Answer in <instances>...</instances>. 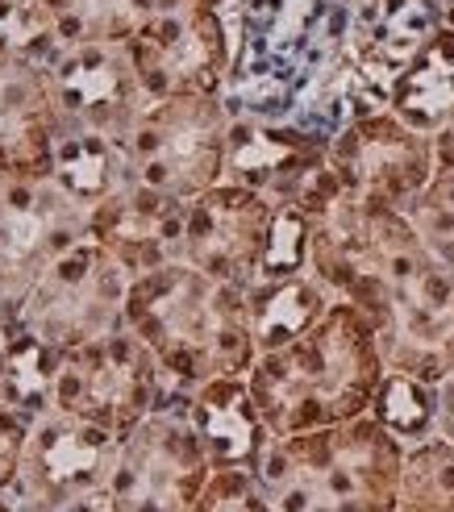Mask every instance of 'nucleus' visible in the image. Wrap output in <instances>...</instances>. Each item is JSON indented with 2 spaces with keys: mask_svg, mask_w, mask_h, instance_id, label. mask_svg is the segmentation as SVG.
Segmentation results:
<instances>
[{
  "mask_svg": "<svg viewBox=\"0 0 454 512\" xmlns=\"http://www.w3.org/2000/svg\"><path fill=\"white\" fill-rule=\"evenodd\" d=\"M125 325L155 354L175 392L225 375H250L259 358L246 288L213 279L184 259L130 279Z\"/></svg>",
  "mask_w": 454,
  "mask_h": 512,
  "instance_id": "nucleus-1",
  "label": "nucleus"
},
{
  "mask_svg": "<svg viewBox=\"0 0 454 512\" xmlns=\"http://www.w3.org/2000/svg\"><path fill=\"white\" fill-rule=\"evenodd\" d=\"M388 367L371 321L338 300L309 334L280 350H263L246 383L271 438H292L371 413Z\"/></svg>",
  "mask_w": 454,
  "mask_h": 512,
  "instance_id": "nucleus-2",
  "label": "nucleus"
},
{
  "mask_svg": "<svg viewBox=\"0 0 454 512\" xmlns=\"http://www.w3.org/2000/svg\"><path fill=\"white\" fill-rule=\"evenodd\" d=\"M405 442L371 413L271 438L255 475L275 512H396Z\"/></svg>",
  "mask_w": 454,
  "mask_h": 512,
  "instance_id": "nucleus-3",
  "label": "nucleus"
},
{
  "mask_svg": "<svg viewBox=\"0 0 454 512\" xmlns=\"http://www.w3.org/2000/svg\"><path fill=\"white\" fill-rule=\"evenodd\" d=\"M230 121L225 96H171L146 105L121 138L130 184L171 200H196L217 188L225 179Z\"/></svg>",
  "mask_w": 454,
  "mask_h": 512,
  "instance_id": "nucleus-4",
  "label": "nucleus"
},
{
  "mask_svg": "<svg viewBox=\"0 0 454 512\" xmlns=\"http://www.w3.org/2000/svg\"><path fill=\"white\" fill-rule=\"evenodd\" d=\"M209 475L205 442L188 421V392H167L155 413L121 438L105 504L109 512H192Z\"/></svg>",
  "mask_w": 454,
  "mask_h": 512,
  "instance_id": "nucleus-5",
  "label": "nucleus"
},
{
  "mask_svg": "<svg viewBox=\"0 0 454 512\" xmlns=\"http://www.w3.org/2000/svg\"><path fill=\"white\" fill-rule=\"evenodd\" d=\"M175 392L130 325L113 329V334L63 346L55 383H50V408L71 417H84L92 425H105L109 433L125 438L138 421H146L163 396ZM46 408V413H50Z\"/></svg>",
  "mask_w": 454,
  "mask_h": 512,
  "instance_id": "nucleus-6",
  "label": "nucleus"
},
{
  "mask_svg": "<svg viewBox=\"0 0 454 512\" xmlns=\"http://www.w3.org/2000/svg\"><path fill=\"white\" fill-rule=\"evenodd\" d=\"M130 271L92 234L50 259L25 300L21 334L55 346H84L125 325Z\"/></svg>",
  "mask_w": 454,
  "mask_h": 512,
  "instance_id": "nucleus-7",
  "label": "nucleus"
},
{
  "mask_svg": "<svg viewBox=\"0 0 454 512\" xmlns=\"http://www.w3.org/2000/svg\"><path fill=\"white\" fill-rule=\"evenodd\" d=\"M146 105L171 96H225L234 67V34L221 9L167 0L125 42Z\"/></svg>",
  "mask_w": 454,
  "mask_h": 512,
  "instance_id": "nucleus-8",
  "label": "nucleus"
},
{
  "mask_svg": "<svg viewBox=\"0 0 454 512\" xmlns=\"http://www.w3.org/2000/svg\"><path fill=\"white\" fill-rule=\"evenodd\" d=\"M121 438L105 425H92L71 413H38L25 438L21 471L9 488L17 512H42L84 500H105V488L117 467Z\"/></svg>",
  "mask_w": 454,
  "mask_h": 512,
  "instance_id": "nucleus-9",
  "label": "nucleus"
},
{
  "mask_svg": "<svg viewBox=\"0 0 454 512\" xmlns=\"http://www.w3.org/2000/svg\"><path fill=\"white\" fill-rule=\"evenodd\" d=\"M225 184L313 213L321 200L338 192L342 179L330 163V138H317L300 125L238 113L230 121V146H225Z\"/></svg>",
  "mask_w": 454,
  "mask_h": 512,
  "instance_id": "nucleus-10",
  "label": "nucleus"
},
{
  "mask_svg": "<svg viewBox=\"0 0 454 512\" xmlns=\"http://www.w3.org/2000/svg\"><path fill=\"white\" fill-rule=\"evenodd\" d=\"M330 163L350 196L409 209L434 179V134L417 130L392 109L367 113L334 134Z\"/></svg>",
  "mask_w": 454,
  "mask_h": 512,
  "instance_id": "nucleus-11",
  "label": "nucleus"
},
{
  "mask_svg": "<svg viewBox=\"0 0 454 512\" xmlns=\"http://www.w3.org/2000/svg\"><path fill=\"white\" fill-rule=\"evenodd\" d=\"M271 225H275V204L267 196L221 179L217 188L188 200L180 259L213 279L246 288L267 254Z\"/></svg>",
  "mask_w": 454,
  "mask_h": 512,
  "instance_id": "nucleus-12",
  "label": "nucleus"
},
{
  "mask_svg": "<svg viewBox=\"0 0 454 512\" xmlns=\"http://www.w3.org/2000/svg\"><path fill=\"white\" fill-rule=\"evenodd\" d=\"M46 75L63 125H75V130H96L121 142L138 121V113L146 109V96L125 42L63 50L46 67Z\"/></svg>",
  "mask_w": 454,
  "mask_h": 512,
  "instance_id": "nucleus-13",
  "label": "nucleus"
},
{
  "mask_svg": "<svg viewBox=\"0 0 454 512\" xmlns=\"http://www.w3.org/2000/svg\"><path fill=\"white\" fill-rule=\"evenodd\" d=\"M63 130L46 67L0 50V171L50 179Z\"/></svg>",
  "mask_w": 454,
  "mask_h": 512,
  "instance_id": "nucleus-14",
  "label": "nucleus"
},
{
  "mask_svg": "<svg viewBox=\"0 0 454 512\" xmlns=\"http://www.w3.org/2000/svg\"><path fill=\"white\" fill-rule=\"evenodd\" d=\"M188 200H171L150 188L125 184L92 213V238L134 275H146L180 259Z\"/></svg>",
  "mask_w": 454,
  "mask_h": 512,
  "instance_id": "nucleus-15",
  "label": "nucleus"
},
{
  "mask_svg": "<svg viewBox=\"0 0 454 512\" xmlns=\"http://www.w3.org/2000/svg\"><path fill=\"white\" fill-rule=\"evenodd\" d=\"M188 421L200 433V442H205L213 471L255 467L271 442V429L259 413L255 396H250L246 375H225V379H209L200 388H192Z\"/></svg>",
  "mask_w": 454,
  "mask_h": 512,
  "instance_id": "nucleus-16",
  "label": "nucleus"
},
{
  "mask_svg": "<svg viewBox=\"0 0 454 512\" xmlns=\"http://www.w3.org/2000/svg\"><path fill=\"white\" fill-rule=\"evenodd\" d=\"M250 329H255V346L280 350L292 338L309 334V329L334 309L338 296L321 284L313 271H300L288 279H267V284H250Z\"/></svg>",
  "mask_w": 454,
  "mask_h": 512,
  "instance_id": "nucleus-17",
  "label": "nucleus"
},
{
  "mask_svg": "<svg viewBox=\"0 0 454 512\" xmlns=\"http://www.w3.org/2000/svg\"><path fill=\"white\" fill-rule=\"evenodd\" d=\"M55 184L96 213V204H105L113 192L130 184L121 142L109 134L67 125L55 142Z\"/></svg>",
  "mask_w": 454,
  "mask_h": 512,
  "instance_id": "nucleus-18",
  "label": "nucleus"
},
{
  "mask_svg": "<svg viewBox=\"0 0 454 512\" xmlns=\"http://www.w3.org/2000/svg\"><path fill=\"white\" fill-rule=\"evenodd\" d=\"M59 50L130 42L167 0H38Z\"/></svg>",
  "mask_w": 454,
  "mask_h": 512,
  "instance_id": "nucleus-19",
  "label": "nucleus"
},
{
  "mask_svg": "<svg viewBox=\"0 0 454 512\" xmlns=\"http://www.w3.org/2000/svg\"><path fill=\"white\" fill-rule=\"evenodd\" d=\"M396 512H454V442L434 433L405 450Z\"/></svg>",
  "mask_w": 454,
  "mask_h": 512,
  "instance_id": "nucleus-20",
  "label": "nucleus"
},
{
  "mask_svg": "<svg viewBox=\"0 0 454 512\" xmlns=\"http://www.w3.org/2000/svg\"><path fill=\"white\" fill-rule=\"evenodd\" d=\"M371 417L388 433H396L405 446H417L438 433V388L413 379V375L388 371L380 392L371 400Z\"/></svg>",
  "mask_w": 454,
  "mask_h": 512,
  "instance_id": "nucleus-21",
  "label": "nucleus"
},
{
  "mask_svg": "<svg viewBox=\"0 0 454 512\" xmlns=\"http://www.w3.org/2000/svg\"><path fill=\"white\" fill-rule=\"evenodd\" d=\"M192 512H275L255 467H225L213 471Z\"/></svg>",
  "mask_w": 454,
  "mask_h": 512,
  "instance_id": "nucleus-22",
  "label": "nucleus"
},
{
  "mask_svg": "<svg viewBox=\"0 0 454 512\" xmlns=\"http://www.w3.org/2000/svg\"><path fill=\"white\" fill-rule=\"evenodd\" d=\"M25 438H30V417H21L17 408L0 400V492H9L21 471Z\"/></svg>",
  "mask_w": 454,
  "mask_h": 512,
  "instance_id": "nucleus-23",
  "label": "nucleus"
},
{
  "mask_svg": "<svg viewBox=\"0 0 454 512\" xmlns=\"http://www.w3.org/2000/svg\"><path fill=\"white\" fill-rule=\"evenodd\" d=\"M438 438L454 442V375L438 383Z\"/></svg>",
  "mask_w": 454,
  "mask_h": 512,
  "instance_id": "nucleus-24",
  "label": "nucleus"
},
{
  "mask_svg": "<svg viewBox=\"0 0 454 512\" xmlns=\"http://www.w3.org/2000/svg\"><path fill=\"white\" fill-rule=\"evenodd\" d=\"M434 5H438V25L454 30V0H434Z\"/></svg>",
  "mask_w": 454,
  "mask_h": 512,
  "instance_id": "nucleus-25",
  "label": "nucleus"
},
{
  "mask_svg": "<svg viewBox=\"0 0 454 512\" xmlns=\"http://www.w3.org/2000/svg\"><path fill=\"white\" fill-rule=\"evenodd\" d=\"M0 512H17V508H13V496H9V492H0Z\"/></svg>",
  "mask_w": 454,
  "mask_h": 512,
  "instance_id": "nucleus-26",
  "label": "nucleus"
},
{
  "mask_svg": "<svg viewBox=\"0 0 454 512\" xmlns=\"http://www.w3.org/2000/svg\"><path fill=\"white\" fill-rule=\"evenodd\" d=\"M5 358H9V346L0 342V379H5Z\"/></svg>",
  "mask_w": 454,
  "mask_h": 512,
  "instance_id": "nucleus-27",
  "label": "nucleus"
},
{
  "mask_svg": "<svg viewBox=\"0 0 454 512\" xmlns=\"http://www.w3.org/2000/svg\"><path fill=\"white\" fill-rule=\"evenodd\" d=\"M188 5H209V9H221L225 0H188Z\"/></svg>",
  "mask_w": 454,
  "mask_h": 512,
  "instance_id": "nucleus-28",
  "label": "nucleus"
}]
</instances>
